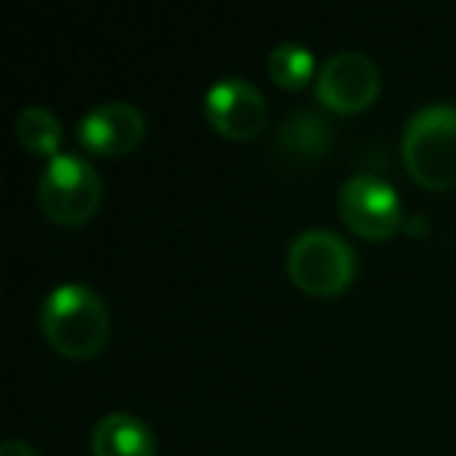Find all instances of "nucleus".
<instances>
[{"label": "nucleus", "instance_id": "obj_1", "mask_svg": "<svg viewBox=\"0 0 456 456\" xmlns=\"http://www.w3.org/2000/svg\"><path fill=\"white\" fill-rule=\"evenodd\" d=\"M41 331L57 354L88 360L110 338L107 300L82 281H63L41 304Z\"/></svg>", "mask_w": 456, "mask_h": 456}, {"label": "nucleus", "instance_id": "obj_2", "mask_svg": "<svg viewBox=\"0 0 456 456\" xmlns=\"http://www.w3.org/2000/svg\"><path fill=\"white\" fill-rule=\"evenodd\" d=\"M403 166L431 191L456 188V103L435 101L410 116L400 138Z\"/></svg>", "mask_w": 456, "mask_h": 456}, {"label": "nucleus", "instance_id": "obj_3", "mask_svg": "<svg viewBox=\"0 0 456 456\" xmlns=\"http://www.w3.org/2000/svg\"><path fill=\"white\" fill-rule=\"evenodd\" d=\"M288 275L300 291L331 297L356 275V254L331 228H306L288 248Z\"/></svg>", "mask_w": 456, "mask_h": 456}, {"label": "nucleus", "instance_id": "obj_4", "mask_svg": "<svg viewBox=\"0 0 456 456\" xmlns=\"http://www.w3.org/2000/svg\"><path fill=\"white\" fill-rule=\"evenodd\" d=\"M103 184L82 153H57L45 163L38 182V203L57 225H82L97 213Z\"/></svg>", "mask_w": 456, "mask_h": 456}, {"label": "nucleus", "instance_id": "obj_5", "mask_svg": "<svg viewBox=\"0 0 456 456\" xmlns=\"http://www.w3.org/2000/svg\"><path fill=\"white\" fill-rule=\"evenodd\" d=\"M338 209L356 235L372 238V241L394 235L403 222V203H400L397 188L372 172H356L341 184Z\"/></svg>", "mask_w": 456, "mask_h": 456}, {"label": "nucleus", "instance_id": "obj_6", "mask_svg": "<svg viewBox=\"0 0 456 456\" xmlns=\"http://www.w3.org/2000/svg\"><path fill=\"white\" fill-rule=\"evenodd\" d=\"M379 66L362 51H338L319 66L316 97L335 113H360L379 97Z\"/></svg>", "mask_w": 456, "mask_h": 456}, {"label": "nucleus", "instance_id": "obj_7", "mask_svg": "<svg viewBox=\"0 0 456 456\" xmlns=\"http://www.w3.org/2000/svg\"><path fill=\"white\" fill-rule=\"evenodd\" d=\"M203 116L225 138H254L266 126V97L241 76H222L203 97Z\"/></svg>", "mask_w": 456, "mask_h": 456}, {"label": "nucleus", "instance_id": "obj_8", "mask_svg": "<svg viewBox=\"0 0 456 456\" xmlns=\"http://www.w3.org/2000/svg\"><path fill=\"white\" fill-rule=\"evenodd\" d=\"M144 128V113L134 103L107 101L91 107L82 116L76 138L85 151L97 153V157H122V153H132L141 144Z\"/></svg>", "mask_w": 456, "mask_h": 456}, {"label": "nucleus", "instance_id": "obj_9", "mask_svg": "<svg viewBox=\"0 0 456 456\" xmlns=\"http://www.w3.org/2000/svg\"><path fill=\"white\" fill-rule=\"evenodd\" d=\"M94 456H157V437L144 419L132 412H107L91 431Z\"/></svg>", "mask_w": 456, "mask_h": 456}, {"label": "nucleus", "instance_id": "obj_10", "mask_svg": "<svg viewBox=\"0 0 456 456\" xmlns=\"http://www.w3.org/2000/svg\"><path fill=\"white\" fill-rule=\"evenodd\" d=\"M266 69H269V76H273V82L288 91L304 88L313 76H319L316 57H313L310 47L300 45V41H281V45H275L266 57Z\"/></svg>", "mask_w": 456, "mask_h": 456}, {"label": "nucleus", "instance_id": "obj_11", "mask_svg": "<svg viewBox=\"0 0 456 456\" xmlns=\"http://www.w3.org/2000/svg\"><path fill=\"white\" fill-rule=\"evenodd\" d=\"M16 134L26 144V151L38 153V157H57L60 144H63V126H60L57 113L47 107H26L16 116Z\"/></svg>", "mask_w": 456, "mask_h": 456}, {"label": "nucleus", "instance_id": "obj_12", "mask_svg": "<svg viewBox=\"0 0 456 456\" xmlns=\"http://www.w3.org/2000/svg\"><path fill=\"white\" fill-rule=\"evenodd\" d=\"M0 456H38L35 453V447H28L26 441H4V447H0Z\"/></svg>", "mask_w": 456, "mask_h": 456}]
</instances>
